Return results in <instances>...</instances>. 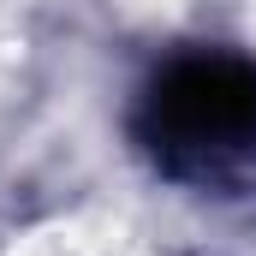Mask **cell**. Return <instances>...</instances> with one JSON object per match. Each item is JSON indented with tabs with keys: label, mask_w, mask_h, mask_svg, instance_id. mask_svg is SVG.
Returning <instances> with one entry per match:
<instances>
[{
	"label": "cell",
	"mask_w": 256,
	"mask_h": 256,
	"mask_svg": "<svg viewBox=\"0 0 256 256\" xmlns=\"http://www.w3.org/2000/svg\"><path fill=\"white\" fill-rule=\"evenodd\" d=\"M149 137L191 161L256 149V66L208 54L161 72L149 90Z\"/></svg>",
	"instance_id": "6da1fadb"
}]
</instances>
